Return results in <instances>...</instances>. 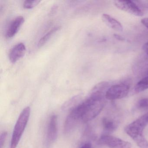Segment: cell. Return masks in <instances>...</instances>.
I'll return each mask as SVG.
<instances>
[{"instance_id": "1", "label": "cell", "mask_w": 148, "mask_h": 148, "mask_svg": "<svg viewBox=\"0 0 148 148\" xmlns=\"http://www.w3.org/2000/svg\"><path fill=\"white\" fill-rule=\"evenodd\" d=\"M109 87L108 82L99 83L92 89L86 99L80 103L83 110L82 121L89 122L101 112L105 106L106 94Z\"/></svg>"}, {"instance_id": "2", "label": "cell", "mask_w": 148, "mask_h": 148, "mask_svg": "<svg viewBox=\"0 0 148 148\" xmlns=\"http://www.w3.org/2000/svg\"><path fill=\"white\" fill-rule=\"evenodd\" d=\"M148 123V112L125 127V132L140 148H148V142L143 135L144 130Z\"/></svg>"}, {"instance_id": "3", "label": "cell", "mask_w": 148, "mask_h": 148, "mask_svg": "<svg viewBox=\"0 0 148 148\" xmlns=\"http://www.w3.org/2000/svg\"><path fill=\"white\" fill-rule=\"evenodd\" d=\"M31 115L30 107L25 108L21 113L15 124L12 136L10 148H16L27 125Z\"/></svg>"}, {"instance_id": "4", "label": "cell", "mask_w": 148, "mask_h": 148, "mask_svg": "<svg viewBox=\"0 0 148 148\" xmlns=\"http://www.w3.org/2000/svg\"><path fill=\"white\" fill-rule=\"evenodd\" d=\"M97 143L110 148H131L132 147L131 143L107 134H103L98 140Z\"/></svg>"}, {"instance_id": "5", "label": "cell", "mask_w": 148, "mask_h": 148, "mask_svg": "<svg viewBox=\"0 0 148 148\" xmlns=\"http://www.w3.org/2000/svg\"><path fill=\"white\" fill-rule=\"evenodd\" d=\"M130 89V85L125 83L114 85L107 90L106 98V99L111 101L123 98L128 95Z\"/></svg>"}, {"instance_id": "6", "label": "cell", "mask_w": 148, "mask_h": 148, "mask_svg": "<svg viewBox=\"0 0 148 148\" xmlns=\"http://www.w3.org/2000/svg\"><path fill=\"white\" fill-rule=\"evenodd\" d=\"M58 117L52 115L49 119L46 135L45 144L47 148L50 147L53 143L58 136Z\"/></svg>"}, {"instance_id": "7", "label": "cell", "mask_w": 148, "mask_h": 148, "mask_svg": "<svg viewBox=\"0 0 148 148\" xmlns=\"http://www.w3.org/2000/svg\"><path fill=\"white\" fill-rule=\"evenodd\" d=\"M113 3L115 6L119 10L138 17H142L143 15L142 10L136 4L131 1H113Z\"/></svg>"}, {"instance_id": "8", "label": "cell", "mask_w": 148, "mask_h": 148, "mask_svg": "<svg viewBox=\"0 0 148 148\" xmlns=\"http://www.w3.org/2000/svg\"><path fill=\"white\" fill-rule=\"evenodd\" d=\"M26 47L23 43H20L14 46L9 53V60L12 63H14L25 55Z\"/></svg>"}, {"instance_id": "9", "label": "cell", "mask_w": 148, "mask_h": 148, "mask_svg": "<svg viewBox=\"0 0 148 148\" xmlns=\"http://www.w3.org/2000/svg\"><path fill=\"white\" fill-rule=\"evenodd\" d=\"M25 21L24 17L18 16L10 24L6 33L7 38H10L15 36Z\"/></svg>"}, {"instance_id": "10", "label": "cell", "mask_w": 148, "mask_h": 148, "mask_svg": "<svg viewBox=\"0 0 148 148\" xmlns=\"http://www.w3.org/2000/svg\"><path fill=\"white\" fill-rule=\"evenodd\" d=\"M102 19L106 25L113 30L118 32L123 31V27L121 23L109 14H104L102 15Z\"/></svg>"}, {"instance_id": "11", "label": "cell", "mask_w": 148, "mask_h": 148, "mask_svg": "<svg viewBox=\"0 0 148 148\" xmlns=\"http://www.w3.org/2000/svg\"><path fill=\"white\" fill-rule=\"evenodd\" d=\"M102 123L105 133L109 134L116 130L118 125V123L116 120L104 117L102 119Z\"/></svg>"}, {"instance_id": "12", "label": "cell", "mask_w": 148, "mask_h": 148, "mask_svg": "<svg viewBox=\"0 0 148 148\" xmlns=\"http://www.w3.org/2000/svg\"><path fill=\"white\" fill-rule=\"evenodd\" d=\"M60 27L56 26L52 28L51 30L49 31L46 34H45L42 38H40L38 44V47H40L43 46L47 42V41L51 38L52 36L57 32L58 30L60 29Z\"/></svg>"}, {"instance_id": "13", "label": "cell", "mask_w": 148, "mask_h": 148, "mask_svg": "<svg viewBox=\"0 0 148 148\" xmlns=\"http://www.w3.org/2000/svg\"><path fill=\"white\" fill-rule=\"evenodd\" d=\"M147 89H148V76L144 77L137 83L134 91L136 93H139Z\"/></svg>"}, {"instance_id": "14", "label": "cell", "mask_w": 148, "mask_h": 148, "mask_svg": "<svg viewBox=\"0 0 148 148\" xmlns=\"http://www.w3.org/2000/svg\"><path fill=\"white\" fill-rule=\"evenodd\" d=\"M40 1H26L23 4V7L26 9H30L36 7L40 2Z\"/></svg>"}, {"instance_id": "15", "label": "cell", "mask_w": 148, "mask_h": 148, "mask_svg": "<svg viewBox=\"0 0 148 148\" xmlns=\"http://www.w3.org/2000/svg\"><path fill=\"white\" fill-rule=\"evenodd\" d=\"M137 107L138 109L142 110L148 109V98H143L138 102Z\"/></svg>"}, {"instance_id": "16", "label": "cell", "mask_w": 148, "mask_h": 148, "mask_svg": "<svg viewBox=\"0 0 148 148\" xmlns=\"http://www.w3.org/2000/svg\"><path fill=\"white\" fill-rule=\"evenodd\" d=\"M7 136V132H3L0 136V148H3Z\"/></svg>"}, {"instance_id": "17", "label": "cell", "mask_w": 148, "mask_h": 148, "mask_svg": "<svg viewBox=\"0 0 148 148\" xmlns=\"http://www.w3.org/2000/svg\"><path fill=\"white\" fill-rule=\"evenodd\" d=\"M141 22L148 29V18L143 19L141 20Z\"/></svg>"}, {"instance_id": "18", "label": "cell", "mask_w": 148, "mask_h": 148, "mask_svg": "<svg viewBox=\"0 0 148 148\" xmlns=\"http://www.w3.org/2000/svg\"><path fill=\"white\" fill-rule=\"evenodd\" d=\"M143 49L146 55L148 56V42L144 45Z\"/></svg>"}, {"instance_id": "19", "label": "cell", "mask_w": 148, "mask_h": 148, "mask_svg": "<svg viewBox=\"0 0 148 148\" xmlns=\"http://www.w3.org/2000/svg\"><path fill=\"white\" fill-rule=\"evenodd\" d=\"M114 36L116 39L118 40H121V41H125V38H123L122 36H120V35H119V34H114Z\"/></svg>"}, {"instance_id": "20", "label": "cell", "mask_w": 148, "mask_h": 148, "mask_svg": "<svg viewBox=\"0 0 148 148\" xmlns=\"http://www.w3.org/2000/svg\"><path fill=\"white\" fill-rule=\"evenodd\" d=\"M80 148H92L91 145L89 143L85 144Z\"/></svg>"}]
</instances>
